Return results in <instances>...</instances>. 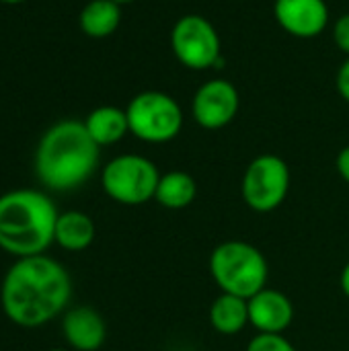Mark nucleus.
Masks as SVG:
<instances>
[{
  "label": "nucleus",
  "mask_w": 349,
  "mask_h": 351,
  "mask_svg": "<svg viewBox=\"0 0 349 351\" xmlns=\"http://www.w3.org/2000/svg\"><path fill=\"white\" fill-rule=\"evenodd\" d=\"M70 298V274L47 255L16 259L0 286V304L6 319L25 329L47 325L60 317Z\"/></svg>",
  "instance_id": "1"
},
{
  "label": "nucleus",
  "mask_w": 349,
  "mask_h": 351,
  "mask_svg": "<svg viewBox=\"0 0 349 351\" xmlns=\"http://www.w3.org/2000/svg\"><path fill=\"white\" fill-rule=\"evenodd\" d=\"M99 150L84 121H58L37 144L35 175L51 191H72L84 185L97 171Z\"/></svg>",
  "instance_id": "2"
},
{
  "label": "nucleus",
  "mask_w": 349,
  "mask_h": 351,
  "mask_svg": "<svg viewBox=\"0 0 349 351\" xmlns=\"http://www.w3.org/2000/svg\"><path fill=\"white\" fill-rule=\"evenodd\" d=\"M58 208L37 189H14L0 195V249L23 259L43 255L53 243Z\"/></svg>",
  "instance_id": "3"
},
{
  "label": "nucleus",
  "mask_w": 349,
  "mask_h": 351,
  "mask_svg": "<svg viewBox=\"0 0 349 351\" xmlns=\"http://www.w3.org/2000/svg\"><path fill=\"white\" fill-rule=\"evenodd\" d=\"M210 276L224 294L249 300L267 288L269 265L265 255L245 241H224L210 255Z\"/></svg>",
  "instance_id": "4"
},
{
  "label": "nucleus",
  "mask_w": 349,
  "mask_h": 351,
  "mask_svg": "<svg viewBox=\"0 0 349 351\" xmlns=\"http://www.w3.org/2000/svg\"><path fill=\"white\" fill-rule=\"evenodd\" d=\"M160 173L142 154H119L101 171V187L109 199L121 206H144L156 195Z\"/></svg>",
  "instance_id": "5"
},
{
  "label": "nucleus",
  "mask_w": 349,
  "mask_h": 351,
  "mask_svg": "<svg viewBox=\"0 0 349 351\" xmlns=\"http://www.w3.org/2000/svg\"><path fill=\"white\" fill-rule=\"evenodd\" d=\"M130 134L146 144H167L183 130L181 105L163 90L138 93L125 107Z\"/></svg>",
  "instance_id": "6"
},
{
  "label": "nucleus",
  "mask_w": 349,
  "mask_h": 351,
  "mask_svg": "<svg viewBox=\"0 0 349 351\" xmlns=\"http://www.w3.org/2000/svg\"><path fill=\"white\" fill-rule=\"evenodd\" d=\"M290 181V169L282 156L259 154L245 169L241 181L243 202L257 214H269L286 202Z\"/></svg>",
  "instance_id": "7"
},
{
  "label": "nucleus",
  "mask_w": 349,
  "mask_h": 351,
  "mask_svg": "<svg viewBox=\"0 0 349 351\" xmlns=\"http://www.w3.org/2000/svg\"><path fill=\"white\" fill-rule=\"evenodd\" d=\"M171 47L179 64L189 70H208L222 58L220 35L202 14H183L173 25Z\"/></svg>",
  "instance_id": "8"
},
{
  "label": "nucleus",
  "mask_w": 349,
  "mask_h": 351,
  "mask_svg": "<svg viewBox=\"0 0 349 351\" xmlns=\"http://www.w3.org/2000/svg\"><path fill=\"white\" fill-rule=\"evenodd\" d=\"M241 97L237 86L226 78H214L204 82L191 99L193 121L210 132L222 130L237 117Z\"/></svg>",
  "instance_id": "9"
},
{
  "label": "nucleus",
  "mask_w": 349,
  "mask_h": 351,
  "mask_svg": "<svg viewBox=\"0 0 349 351\" xmlns=\"http://www.w3.org/2000/svg\"><path fill=\"white\" fill-rule=\"evenodd\" d=\"M274 16L292 37H319L329 25V6L325 0H276Z\"/></svg>",
  "instance_id": "10"
},
{
  "label": "nucleus",
  "mask_w": 349,
  "mask_h": 351,
  "mask_svg": "<svg viewBox=\"0 0 349 351\" xmlns=\"http://www.w3.org/2000/svg\"><path fill=\"white\" fill-rule=\"evenodd\" d=\"M292 321L294 304L280 290L263 288L261 292L249 298V325H253L257 333L284 335Z\"/></svg>",
  "instance_id": "11"
},
{
  "label": "nucleus",
  "mask_w": 349,
  "mask_h": 351,
  "mask_svg": "<svg viewBox=\"0 0 349 351\" xmlns=\"http://www.w3.org/2000/svg\"><path fill=\"white\" fill-rule=\"evenodd\" d=\"M62 331L68 346L76 351H97L107 337L103 317L91 306H76L62 319Z\"/></svg>",
  "instance_id": "12"
},
{
  "label": "nucleus",
  "mask_w": 349,
  "mask_h": 351,
  "mask_svg": "<svg viewBox=\"0 0 349 351\" xmlns=\"http://www.w3.org/2000/svg\"><path fill=\"white\" fill-rule=\"evenodd\" d=\"M84 128L99 148L113 146L121 142L125 134H130V121L125 109L113 105H101L93 109L84 119Z\"/></svg>",
  "instance_id": "13"
},
{
  "label": "nucleus",
  "mask_w": 349,
  "mask_h": 351,
  "mask_svg": "<svg viewBox=\"0 0 349 351\" xmlns=\"http://www.w3.org/2000/svg\"><path fill=\"white\" fill-rule=\"evenodd\" d=\"M208 319L216 333L226 337L239 335L249 325V300L222 292L218 298H214Z\"/></svg>",
  "instance_id": "14"
},
{
  "label": "nucleus",
  "mask_w": 349,
  "mask_h": 351,
  "mask_svg": "<svg viewBox=\"0 0 349 351\" xmlns=\"http://www.w3.org/2000/svg\"><path fill=\"white\" fill-rule=\"evenodd\" d=\"M93 241H95V222L88 214L70 210L58 216L53 243L60 245L64 251H72V253L84 251L93 245Z\"/></svg>",
  "instance_id": "15"
},
{
  "label": "nucleus",
  "mask_w": 349,
  "mask_h": 351,
  "mask_svg": "<svg viewBox=\"0 0 349 351\" xmlns=\"http://www.w3.org/2000/svg\"><path fill=\"white\" fill-rule=\"evenodd\" d=\"M78 23L86 37L105 39L113 35L121 23V4L113 0H91L80 10Z\"/></svg>",
  "instance_id": "16"
},
{
  "label": "nucleus",
  "mask_w": 349,
  "mask_h": 351,
  "mask_svg": "<svg viewBox=\"0 0 349 351\" xmlns=\"http://www.w3.org/2000/svg\"><path fill=\"white\" fill-rule=\"evenodd\" d=\"M197 197V183L185 171H169L160 175L154 199L167 210H185Z\"/></svg>",
  "instance_id": "17"
},
{
  "label": "nucleus",
  "mask_w": 349,
  "mask_h": 351,
  "mask_svg": "<svg viewBox=\"0 0 349 351\" xmlns=\"http://www.w3.org/2000/svg\"><path fill=\"white\" fill-rule=\"evenodd\" d=\"M247 351H298L284 335H272V333H257L249 346Z\"/></svg>",
  "instance_id": "18"
},
{
  "label": "nucleus",
  "mask_w": 349,
  "mask_h": 351,
  "mask_svg": "<svg viewBox=\"0 0 349 351\" xmlns=\"http://www.w3.org/2000/svg\"><path fill=\"white\" fill-rule=\"evenodd\" d=\"M333 41L339 51H344L349 58V12L337 16V21L333 23Z\"/></svg>",
  "instance_id": "19"
},
{
  "label": "nucleus",
  "mask_w": 349,
  "mask_h": 351,
  "mask_svg": "<svg viewBox=\"0 0 349 351\" xmlns=\"http://www.w3.org/2000/svg\"><path fill=\"white\" fill-rule=\"evenodd\" d=\"M337 93L349 103V58H346V62L337 70Z\"/></svg>",
  "instance_id": "20"
},
{
  "label": "nucleus",
  "mask_w": 349,
  "mask_h": 351,
  "mask_svg": "<svg viewBox=\"0 0 349 351\" xmlns=\"http://www.w3.org/2000/svg\"><path fill=\"white\" fill-rule=\"evenodd\" d=\"M337 173H339V177L346 181L349 185V146L346 148H341L339 150V154H337Z\"/></svg>",
  "instance_id": "21"
},
{
  "label": "nucleus",
  "mask_w": 349,
  "mask_h": 351,
  "mask_svg": "<svg viewBox=\"0 0 349 351\" xmlns=\"http://www.w3.org/2000/svg\"><path fill=\"white\" fill-rule=\"evenodd\" d=\"M339 286H341V292L349 298V261L346 263V267L341 269V276H339Z\"/></svg>",
  "instance_id": "22"
},
{
  "label": "nucleus",
  "mask_w": 349,
  "mask_h": 351,
  "mask_svg": "<svg viewBox=\"0 0 349 351\" xmlns=\"http://www.w3.org/2000/svg\"><path fill=\"white\" fill-rule=\"evenodd\" d=\"M0 2H4V4H21L25 0H0Z\"/></svg>",
  "instance_id": "23"
},
{
  "label": "nucleus",
  "mask_w": 349,
  "mask_h": 351,
  "mask_svg": "<svg viewBox=\"0 0 349 351\" xmlns=\"http://www.w3.org/2000/svg\"><path fill=\"white\" fill-rule=\"evenodd\" d=\"M113 2H117V4H128V2H134V0H113Z\"/></svg>",
  "instance_id": "24"
},
{
  "label": "nucleus",
  "mask_w": 349,
  "mask_h": 351,
  "mask_svg": "<svg viewBox=\"0 0 349 351\" xmlns=\"http://www.w3.org/2000/svg\"><path fill=\"white\" fill-rule=\"evenodd\" d=\"M49 351H68V350H49Z\"/></svg>",
  "instance_id": "25"
}]
</instances>
